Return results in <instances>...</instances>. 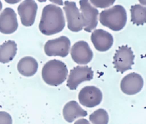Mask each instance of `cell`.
Returning a JSON list of instances; mask_svg holds the SVG:
<instances>
[{
  "instance_id": "6da1fadb",
  "label": "cell",
  "mask_w": 146,
  "mask_h": 124,
  "mask_svg": "<svg viewBox=\"0 0 146 124\" xmlns=\"http://www.w3.org/2000/svg\"><path fill=\"white\" fill-rule=\"evenodd\" d=\"M65 20L62 9L55 5L50 4L44 7L39 29L46 36L57 34L63 30Z\"/></svg>"
},
{
  "instance_id": "7a4b0ae2",
  "label": "cell",
  "mask_w": 146,
  "mask_h": 124,
  "mask_svg": "<svg viewBox=\"0 0 146 124\" xmlns=\"http://www.w3.org/2000/svg\"><path fill=\"white\" fill-rule=\"evenodd\" d=\"M42 74L46 84L56 87L66 80L68 75L67 66L60 60H50L44 65Z\"/></svg>"
},
{
  "instance_id": "3957f363",
  "label": "cell",
  "mask_w": 146,
  "mask_h": 124,
  "mask_svg": "<svg viewBox=\"0 0 146 124\" xmlns=\"http://www.w3.org/2000/svg\"><path fill=\"white\" fill-rule=\"evenodd\" d=\"M127 12L121 5H115L112 8L105 9L100 14L99 20L104 27L113 31L122 30L127 23Z\"/></svg>"
},
{
  "instance_id": "277c9868",
  "label": "cell",
  "mask_w": 146,
  "mask_h": 124,
  "mask_svg": "<svg viewBox=\"0 0 146 124\" xmlns=\"http://www.w3.org/2000/svg\"><path fill=\"white\" fill-rule=\"evenodd\" d=\"M135 56L132 49L128 46H122L119 48L113 56V65L116 70L124 73L132 68L134 65Z\"/></svg>"
},
{
  "instance_id": "5b68a950",
  "label": "cell",
  "mask_w": 146,
  "mask_h": 124,
  "mask_svg": "<svg viewBox=\"0 0 146 124\" xmlns=\"http://www.w3.org/2000/svg\"><path fill=\"white\" fill-rule=\"evenodd\" d=\"M70 41L66 36L49 40L45 45V52L49 56L66 57L70 49Z\"/></svg>"
},
{
  "instance_id": "8992f818",
  "label": "cell",
  "mask_w": 146,
  "mask_h": 124,
  "mask_svg": "<svg viewBox=\"0 0 146 124\" xmlns=\"http://www.w3.org/2000/svg\"><path fill=\"white\" fill-rule=\"evenodd\" d=\"M80 6L84 29L90 33L97 26L98 11L91 5L90 1L86 0L80 1Z\"/></svg>"
},
{
  "instance_id": "52a82bcc",
  "label": "cell",
  "mask_w": 146,
  "mask_h": 124,
  "mask_svg": "<svg viewBox=\"0 0 146 124\" xmlns=\"http://www.w3.org/2000/svg\"><path fill=\"white\" fill-rule=\"evenodd\" d=\"M63 9L67 19L68 28L73 32H78L84 29L83 21L80 10L74 1H65Z\"/></svg>"
},
{
  "instance_id": "ba28073f",
  "label": "cell",
  "mask_w": 146,
  "mask_h": 124,
  "mask_svg": "<svg viewBox=\"0 0 146 124\" xmlns=\"http://www.w3.org/2000/svg\"><path fill=\"white\" fill-rule=\"evenodd\" d=\"M94 77V72L88 66H77L71 70L66 85L70 90H75L82 82L90 81Z\"/></svg>"
},
{
  "instance_id": "9c48e42d",
  "label": "cell",
  "mask_w": 146,
  "mask_h": 124,
  "mask_svg": "<svg viewBox=\"0 0 146 124\" xmlns=\"http://www.w3.org/2000/svg\"><path fill=\"white\" fill-rule=\"evenodd\" d=\"M80 103L85 107L92 108L98 105L102 100V93L99 88L87 86L80 90L78 95Z\"/></svg>"
},
{
  "instance_id": "30bf717a",
  "label": "cell",
  "mask_w": 146,
  "mask_h": 124,
  "mask_svg": "<svg viewBox=\"0 0 146 124\" xmlns=\"http://www.w3.org/2000/svg\"><path fill=\"white\" fill-rule=\"evenodd\" d=\"M71 56L73 60L77 64L86 65L92 59L93 52L86 41H79L73 45Z\"/></svg>"
},
{
  "instance_id": "8fae6325",
  "label": "cell",
  "mask_w": 146,
  "mask_h": 124,
  "mask_svg": "<svg viewBox=\"0 0 146 124\" xmlns=\"http://www.w3.org/2000/svg\"><path fill=\"white\" fill-rule=\"evenodd\" d=\"M38 5L33 0H26L22 2L18 7L21 23L25 27L33 25L36 16Z\"/></svg>"
},
{
  "instance_id": "7c38bea8",
  "label": "cell",
  "mask_w": 146,
  "mask_h": 124,
  "mask_svg": "<svg viewBox=\"0 0 146 124\" xmlns=\"http://www.w3.org/2000/svg\"><path fill=\"white\" fill-rule=\"evenodd\" d=\"M144 86V80L136 73H131L126 75L120 83V88L125 94L135 95L141 92Z\"/></svg>"
},
{
  "instance_id": "4fadbf2b",
  "label": "cell",
  "mask_w": 146,
  "mask_h": 124,
  "mask_svg": "<svg viewBox=\"0 0 146 124\" xmlns=\"http://www.w3.org/2000/svg\"><path fill=\"white\" fill-rule=\"evenodd\" d=\"M18 23L17 14L11 8H6L0 14V32L12 34L18 29Z\"/></svg>"
},
{
  "instance_id": "5bb4252c",
  "label": "cell",
  "mask_w": 146,
  "mask_h": 124,
  "mask_svg": "<svg viewBox=\"0 0 146 124\" xmlns=\"http://www.w3.org/2000/svg\"><path fill=\"white\" fill-rule=\"evenodd\" d=\"M91 40L96 49L99 52L109 50L113 43L112 34L102 29L94 30L91 35Z\"/></svg>"
},
{
  "instance_id": "9a60e30c",
  "label": "cell",
  "mask_w": 146,
  "mask_h": 124,
  "mask_svg": "<svg viewBox=\"0 0 146 124\" xmlns=\"http://www.w3.org/2000/svg\"><path fill=\"white\" fill-rule=\"evenodd\" d=\"M63 115L66 122L71 123L78 117H86L87 112L82 109L77 101H70L63 108Z\"/></svg>"
},
{
  "instance_id": "2e32d148",
  "label": "cell",
  "mask_w": 146,
  "mask_h": 124,
  "mask_svg": "<svg viewBox=\"0 0 146 124\" xmlns=\"http://www.w3.org/2000/svg\"><path fill=\"white\" fill-rule=\"evenodd\" d=\"M18 70L25 77H31L36 74L38 68V63L33 57L26 56L19 61Z\"/></svg>"
},
{
  "instance_id": "e0dca14e",
  "label": "cell",
  "mask_w": 146,
  "mask_h": 124,
  "mask_svg": "<svg viewBox=\"0 0 146 124\" xmlns=\"http://www.w3.org/2000/svg\"><path fill=\"white\" fill-rule=\"evenodd\" d=\"M17 52V44L9 40L0 46V63H7L14 58Z\"/></svg>"
},
{
  "instance_id": "ac0fdd59",
  "label": "cell",
  "mask_w": 146,
  "mask_h": 124,
  "mask_svg": "<svg viewBox=\"0 0 146 124\" xmlns=\"http://www.w3.org/2000/svg\"><path fill=\"white\" fill-rule=\"evenodd\" d=\"M131 21L137 25H142L146 21V9L141 5L132 6L131 8Z\"/></svg>"
},
{
  "instance_id": "d6986e66",
  "label": "cell",
  "mask_w": 146,
  "mask_h": 124,
  "mask_svg": "<svg viewBox=\"0 0 146 124\" xmlns=\"http://www.w3.org/2000/svg\"><path fill=\"white\" fill-rule=\"evenodd\" d=\"M90 121L92 124H108L109 117L104 109H98L89 117Z\"/></svg>"
},
{
  "instance_id": "ffe728a7",
  "label": "cell",
  "mask_w": 146,
  "mask_h": 124,
  "mask_svg": "<svg viewBox=\"0 0 146 124\" xmlns=\"http://www.w3.org/2000/svg\"><path fill=\"white\" fill-rule=\"evenodd\" d=\"M12 118L6 112H0V124H12Z\"/></svg>"
},
{
  "instance_id": "44dd1931",
  "label": "cell",
  "mask_w": 146,
  "mask_h": 124,
  "mask_svg": "<svg viewBox=\"0 0 146 124\" xmlns=\"http://www.w3.org/2000/svg\"><path fill=\"white\" fill-rule=\"evenodd\" d=\"M74 124H90L89 122L86 119H79L77 121H76Z\"/></svg>"
},
{
  "instance_id": "7402d4cb",
  "label": "cell",
  "mask_w": 146,
  "mask_h": 124,
  "mask_svg": "<svg viewBox=\"0 0 146 124\" xmlns=\"http://www.w3.org/2000/svg\"><path fill=\"white\" fill-rule=\"evenodd\" d=\"M2 7H3V5H2V3L0 1V11H1V9H2Z\"/></svg>"
}]
</instances>
